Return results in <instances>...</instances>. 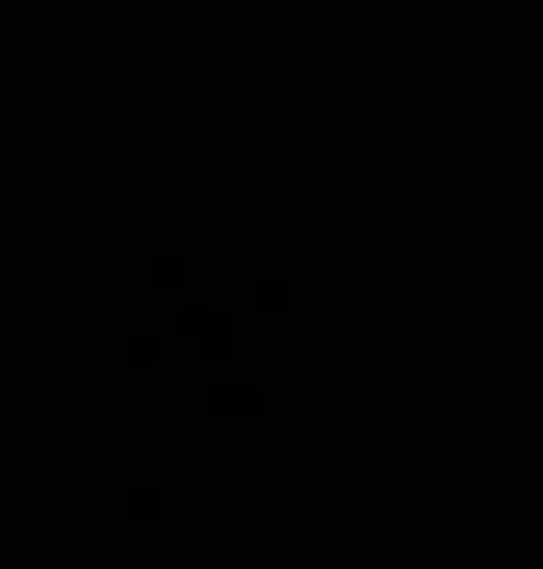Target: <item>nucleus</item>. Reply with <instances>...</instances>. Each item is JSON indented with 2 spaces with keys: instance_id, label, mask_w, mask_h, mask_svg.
I'll return each mask as SVG.
<instances>
[]
</instances>
